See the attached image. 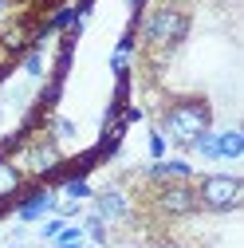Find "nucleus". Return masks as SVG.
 Instances as JSON below:
<instances>
[{
	"label": "nucleus",
	"mask_w": 244,
	"mask_h": 248,
	"mask_svg": "<svg viewBox=\"0 0 244 248\" xmlns=\"http://www.w3.org/2000/svg\"><path fill=\"white\" fill-rule=\"evenodd\" d=\"M209 122H213V110L205 99H177L162 114V130H166V138H173L181 146H193L201 134H209Z\"/></svg>",
	"instance_id": "obj_1"
},
{
	"label": "nucleus",
	"mask_w": 244,
	"mask_h": 248,
	"mask_svg": "<svg viewBox=\"0 0 244 248\" xmlns=\"http://www.w3.org/2000/svg\"><path fill=\"white\" fill-rule=\"evenodd\" d=\"M189 32V12H181V8H154L146 16V28H142V36L150 47H158V51H173L181 40H185Z\"/></svg>",
	"instance_id": "obj_2"
},
{
	"label": "nucleus",
	"mask_w": 244,
	"mask_h": 248,
	"mask_svg": "<svg viewBox=\"0 0 244 248\" xmlns=\"http://www.w3.org/2000/svg\"><path fill=\"white\" fill-rule=\"evenodd\" d=\"M197 209H209V213H229L244 201V181L232 177V173H209L197 181Z\"/></svg>",
	"instance_id": "obj_3"
},
{
	"label": "nucleus",
	"mask_w": 244,
	"mask_h": 248,
	"mask_svg": "<svg viewBox=\"0 0 244 248\" xmlns=\"http://www.w3.org/2000/svg\"><path fill=\"white\" fill-rule=\"evenodd\" d=\"M154 205L166 217H193L197 213V193H193L189 181H169V185H158Z\"/></svg>",
	"instance_id": "obj_4"
},
{
	"label": "nucleus",
	"mask_w": 244,
	"mask_h": 248,
	"mask_svg": "<svg viewBox=\"0 0 244 248\" xmlns=\"http://www.w3.org/2000/svg\"><path fill=\"white\" fill-rule=\"evenodd\" d=\"M95 205H99V221H130V201L118 189H103Z\"/></svg>",
	"instance_id": "obj_5"
},
{
	"label": "nucleus",
	"mask_w": 244,
	"mask_h": 248,
	"mask_svg": "<svg viewBox=\"0 0 244 248\" xmlns=\"http://www.w3.org/2000/svg\"><path fill=\"white\" fill-rule=\"evenodd\" d=\"M55 162H59V150H55V142H36V146H32V154H28V170H32V173L51 170Z\"/></svg>",
	"instance_id": "obj_6"
},
{
	"label": "nucleus",
	"mask_w": 244,
	"mask_h": 248,
	"mask_svg": "<svg viewBox=\"0 0 244 248\" xmlns=\"http://www.w3.org/2000/svg\"><path fill=\"white\" fill-rule=\"evenodd\" d=\"M189 166L185 162H158L154 170H150V181H158V185H169V181H189Z\"/></svg>",
	"instance_id": "obj_7"
},
{
	"label": "nucleus",
	"mask_w": 244,
	"mask_h": 248,
	"mask_svg": "<svg viewBox=\"0 0 244 248\" xmlns=\"http://www.w3.org/2000/svg\"><path fill=\"white\" fill-rule=\"evenodd\" d=\"M20 185H24V173L12 166V162H0V201H8L20 193Z\"/></svg>",
	"instance_id": "obj_8"
},
{
	"label": "nucleus",
	"mask_w": 244,
	"mask_h": 248,
	"mask_svg": "<svg viewBox=\"0 0 244 248\" xmlns=\"http://www.w3.org/2000/svg\"><path fill=\"white\" fill-rule=\"evenodd\" d=\"M240 154H244V138L236 130H229V134L217 138V158H240Z\"/></svg>",
	"instance_id": "obj_9"
},
{
	"label": "nucleus",
	"mask_w": 244,
	"mask_h": 248,
	"mask_svg": "<svg viewBox=\"0 0 244 248\" xmlns=\"http://www.w3.org/2000/svg\"><path fill=\"white\" fill-rule=\"evenodd\" d=\"M47 205H51V193H36L28 205H20V217H24V221H36V217H40Z\"/></svg>",
	"instance_id": "obj_10"
},
{
	"label": "nucleus",
	"mask_w": 244,
	"mask_h": 248,
	"mask_svg": "<svg viewBox=\"0 0 244 248\" xmlns=\"http://www.w3.org/2000/svg\"><path fill=\"white\" fill-rule=\"evenodd\" d=\"M63 197H67V201H79V197H91V189H87V181H67V185H63Z\"/></svg>",
	"instance_id": "obj_11"
},
{
	"label": "nucleus",
	"mask_w": 244,
	"mask_h": 248,
	"mask_svg": "<svg viewBox=\"0 0 244 248\" xmlns=\"http://www.w3.org/2000/svg\"><path fill=\"white\" fill-rule=\"evenodd\" d=\"M201 154H205V158H217V138H209V134H201L197 142H193Z\"/></svg>",
	"instance_id": "obj_12"
},
{
	"label": "nucleus",
	"mask_w": 244,
	"mask_h": 248,
	"mask_svg": "<svg viewBox=\"0 0 244 248\" xmlns=\"http://www.w3.org/2000/svg\"><path fill=\"white\" fill-rule=\"evenodd\" d=\"M87 232H91V236H95L99 244L107 240V229H103V221H99V217H91V221H87Z\"/></svg>",
	"instance_id": "obj_13"
},
{
	"label": "nucleus",
	"mask_w": 244,
	"mask_h": 248,
	"mask_svg": "<svg viewBox=\"0 0 244 248\" xmlns=\"http://www.w3.org/2000/svg\"><path fill=\"white\" fill-rule=\"evenodd\" d=\"M55 130H59V138H71V134H75V126H71L67 118H59V122H55Z\"/></svg>",
	"instance_id": "obj_14"
},
{
	"label": "nucleus",
	"mask_w": 244,
	"mask_h": 248,
	"mask_svg": "<svg viewBox=\"0 0 244 248\" xmlns=\"http://www.w3.org/2000/svg\"><path fill=\"white\" fill-rule=\"evenodd\" d=\"M28 75H40V55H28Z\"/></svg>",
	"instance_id": "obj_15"
},
{
	"label": "nucleus",
	"mask_w": 244,
	"mask_h": 248,
	"mask_svg": "<svg viewBox=\"0 0 244 248\" xmlns=\"http://www.w3.org/2000/svg\"><path fill=\"white\" fill-rule=\"evenodd\" d=\"M162 248H181V244H162Z\"/></svg>",
	"instance_id": "obj_16"
},
{
	"label": "nucleus",
	"mask_w": 244,
	"mask_h": 248,
	"mask_svg": "<svg viewBox=\"0 0 244 248\" xmlns=\"http://www.w3.org/2000/svg\"><path fill=\"white\" fill-rule=\"evenodd\" d=\"M0 8H4V4H0Z\"/></svg>",
	"instance_id": "obj_17"
}]
</instances>
